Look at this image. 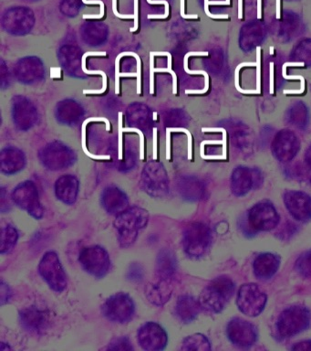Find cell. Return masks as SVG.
<instances>
[{"label": "cell", "mask_w": 311, "mask_h": 351, "mask_svg": "<svg viewBox=\"0 0 311 351\" xmlns=\"http://www.w3.org/2000/svg\"><path fill=\"white\" fill-rule=\"evenodd\" d=\"M149 222L148 211L133 206L116 216L113 226L117 230L118 241L122 248H129L137 240L141 230L146 229Z\"/></svg>", "instance_id": "cell-1"}, {"label": "cell", "mask_w": 311, "mask_h": 351, "mask_svg": "<svg viewBox=\"0 0 311 351\" xmlns=\"http://www.w3.org/2000/svg\"><path fill=\"white\" fill-rule=\"evenodd\" d=\"M234 293V284L230 277L221 276L204 288L198 300L202 308L215 314L225 308Z\"/></svg>", "instance_id": "cell-2"}, {"label": "cell", "mask_w": 311, "mask_h": 351, "mask_svg": "<svg viewBox=\"0 0 311 351\" xmlns=\"http://www.w3.org/2000/svg\"><path fill=\"white\" fill-rule=\"evenodd\" d=\"M310 324V310L302 304H296L286 307L280 313L275 329L281 339H289L307 330Z\"/></svg>", "instance_id": "cell-3"}, {"label": "cell", "mask_w": 311, "mask_h": 351, "mask_svg": "<svg viewBox=\"0 0 311 351\" xmlns=\"http://www.w3.org/2000/svg\"><path fill=\"white\" fill-rule=\"evenodd\" d=\"M140 186L150 197L162 199L170 191L167 172L162 163L157 160L148 162L141 172Z\"/></svg>", "instance_id": "cell-4"}, {"label": "cell", "mask_w": 311, "mask_h": 351, "mask_svg": "<svg viewBox=\"0 0 311 351\" xmlns=\"http://www.w3.org/2000/svg\"><path fill=\"white\" fill-rule=\"evenodd\" d=\"M212 241V232L203 222H193L182 233V248L189 257L203 256L209 249Z\"/></svg>", "instance_id": "cell-5"}, {"label": "cell", "mask_w": 311, "mask_h": 351, "mask_svg": "<svg viewBox=\"0 0 311 351\" xmlns=\"http://www.w3.org/2000/svg\"><path fill=\"white\" fill-rule=\"evenodd\" d=\"M40 276L51 290L62 293L68 287L66 271L55 252L50 251L43 255L38 266Z\"/></svg>", "instance_id": "cell-6"}, {"label": "cell", "mask_w": 311, "mask_h": 351, "mask_svg": "<svg viewBox=\"0 0 311 351\" xmlns=\"http://www.w3.org/2000/svg\"><path fill=\"white\" fill-rule=\"evenodd\" d=\"M39 158L43 167L53 171L69 169L77 160L75 151L59 141L50 143L42 148Z\"/></svg>", "instance_id": "cell-7"}, {"label": "cell", "mask_w": 311, "mask_h": 351, "mask_svg": "<svg viewBox=\"0 0 311 351\" xmlns=\"http://www.w3.org/2000/svg\"><path fill=\"white\" fill-rule=\"evenodd\" d=\"M12 202L32 218L40 219L44 216V208L40 200L36 184L31 180L18 184L12 193Z\"/></svg>", "instance_id": "cell-8"}, {"label": "cell", "mask_w": 311, "mask_h": 351, "mask_svg": "<svg viewBox=\"0 0 311 351\" xmlns=\"http://www.w3.org/2000/svg\"><path fill=\"white\" fill-rule=\"evenodd\" d=\"M102 313L111 322L127 324L135 317V304L128 293H116L103 303Z\"/></svg>", "instance_id": "cell-9"}, {"label": "cell", "mask_w": 311, "mask_h": 351, "mask_svg": "<svg viewBox=\"0 0 311 351\" xmlns=\"http://www.w3.org/2000/svg\"><path fill=\"white\" fill-rule=\"evenodd\" d=\"M267 295L259 285L249 282L240 287L237 292L236 306L243 314L256 317L264 311Z\"/></svg>", "instance_id": "cell-10"}, {"label": "cell", "mask_w": 311, "mask_h": 351, "mask_svg": "<svg viewBox=\"0 0 311 351\" xmlns=\"http://www.w3.org/2000/svg\"><path fill=\"white\" fill-rule=\"evenodd\" d=\"M79 263L86 273L95 278H103L111 268L110 255L103 247L99 245L88 246L81 250Z\"/></svg>", "instance_id": "cell-11"}, {"label": "cell", "mask_w": 311, "mask_h": 351, "mask_svg": "<svg viewBox=\"0 0 311 351\" xmlns=\"http://www.w3.org/2000/svg\"><path fill=\"white\" fill-rule=\"evenodd\" d=\"M280 214L271 202L263 200L256 203L248 213L250 226L259 232H269L280 223Z\"/></svg>", "instance_id": "cell-12"}, {"label": "cell", "mask_w": 311, "mask_h": 351, "mask_svg": "<svg viewBox=\"0 0 311 351\" xmlns=\"http://www.w3.org/2000/svg\"><path fill=\"white\" fill-rule=\"evenodd\" d=\"M263 183V176L258 169L239 166L232 172L230 186L232 193L243 197L248 192L258 188Z\"/></svg>", "instance_id": "cell-13"}, {"label": "cell", "mask_w": 311, "mask_h": 351, "mask_svg": "<svg viewBox=\"0 0 311 351\" xmlns=\"http://www.w3.org/2000/svg\"><path fill=\"white\" fill-rule=\"evenodd\" d=\"M226 333L232 344L242 348L252 347L258 339L256 326L241 317H234L229 321Z\"/></svg>", "instance_id": "cell-14"}, {"label": "cell", "mask_w": 311, "mask_h": 351, "mask_svg": "<svg viewBox=\"0 0 311 351\" xmlns=\"http://www.w3.org/2000/svg\"><path fill=\"white\" fill-rule=\"evenodd\" d=\"M21 328L33 336H42L50 326V315L38 306L24 307L18 312Z\"/></svg>", "instance_id": "cell-15"}, {"label": "cell", "mask_w": 311, "mask_h": 351, "mask_svg": "<svg viewBox=\"0 0 311 351\" xmlns=\"http://www.w3.org/2000/svg\"><path fill=\"white\" fill-rule=\"evenodd\" d=\"M137 340L144 350L160 351L167 346L168 335L159 324L147 322L139 328Z\"/></svg>", "instance_id": "cell-16"}, {"label": "cell", "mask_w": 311, "mask_h": 351, "mask_svg": "<svg viewBox=\"0 0 311 351\" xmlns=\"http://www.w3.org/2000/svg\"><path fill=\"white\" fill-rule=\"evenodd\" d=\"M273 155L280 162H289L294 159L300 149L299 137L293 131L283 129L278 132L271 144Z\"/></svg>", "instance_id": "cell-17"}, {"label": "cell", "mask_w": 311, "mask_h": 351, "mask_svg": "<svg viewBox=\"0 0 311 351\" xmlns=\"http://www.w3.org/2000/svg\"><path fill=\"white\" fill-rule=\"evenodd\" d=\"M284 203L289 214L296 221H311V196L304 191H286L283 196Z\"/></svg>", "instance_id": "cell-18"}, {"label": "cell", "mask_w": 311, "mask_h": 351, "mask_svg": "<svg viewBox=\"0 0 311 351\" xmlns=\"http://www.w3.org/2000/svg\"><path fill=\"white\" fill-rule=\"evenodd\" d=\"M12 117L16 126L20 130H29L38 119L36 109L28 99L17 96L13 99Z\"/></svg>", "instance_id": "cell-19"}, {"label": "cell", "mask_w": 311, "mask_h": 351, "mask_svg": "<svg viewBox=\"0 0 311 351\" xmlns=\"http://www.w3.org/2000/svg\"><path fill=\"white\" fill-rule=\"evenodd\" d=\"M100 203L106 213L118 216L129 208V199L124 191L116 186H109L100 195Z\"/></svg>", "instance_id": "cell-20"}, {"label": "cell", "mask_w": 311, "mask_h": 351, "mask_svg": "<svg viewBox=\"0 0 311 351\" xmlns=\"http://www.w3.org/2000/svg\"><path fill=\"white\" fill-rule=\"evenodd\" d=\"M229 137L234 148L243 153H249L254 147V136L251 129L239 121L226 123Z\"/></svg>", "instance_id": "cell-21"}, {"label": "cell", "mask_w": 311, "mask_h": 351, "mask_svg": "<svg viewBox=\"0 0 311 351\" xmlns=\"http://www.w3.org/2000/svg\"><path fill=\"white\" fill-rule=\"evenodd\" d=\"M267 36V29L260 21H250L242 27L239 46L244 51H251L260 45Z\"/></svg>", "instance_id": "cell-22"}, {"label": "cell", "mask_w": 311, "mask_h": 351, "mask_svg": "<svg viewBox=\"0 0 311 351\" xmlns=\"http://www.w3.org/2000/svg\"><path fill=\"white\" fill-rule=\"evenodd\" d=\"M44 73L42 63L39 58H23L16 65V74H17L18 81L23 84H33L42 78Z\"/></svg>", "instance_id": "cell-23"}, {"label": "cell", "mask_w": 311, "mask_h": 351, "mask_svg": "<svg viewBox=\"0 0 311 351\" xmlns=\"http://www.w3.org/2000/svg\"><path fill=\"white\" fill-rule=\"evenodd\" d=\"M80 182L73 175H64L57 180L55 194L57 199L66 205H73L78 199Z\"/></svg>", "instance_id": "cell-24"}, {"label": "cell", "mask_w": 311, "mask_h": 351, "mask_svg": "<svg viewBox=\"0 0 311 351\" xmlns=\"http://www.w3.org/2000/svg\"><path fill=\"white\" fill-rule=\"evenodd\" d=\"M173 295L171 280L159 279L149 282L146 287V296L150 303L157 306H165Z\"/></svg>", "instance_id": "cell-25"}, {"label": "cell", "mask_w": 311, "mask_h": 351, "mask_svg": "<svg viewBox=\"0 0 311 351\" xmlns=\"http://www.w3.org/2000/svg\"><path fill=\"white\" fill-rule=\"evenodd\" d=\"M281 258L271 252H264L256 256L253 263L255 276L260 280H269L277 274L280 267Z\"/></svg>", "instance_id": "cell-26"}, {"label": "cell", "mask_w": 311, "mask_h": 351, "mask_svg": "<svg viewBox=\"0 0 311 351\" xmlns=\"http://www.w3.org/2000/svg\"><path fill=\"white\" fill-rule=\"evenodd\" d=\"M176 186L180 196L188 202H199L206 197V186L198 178L182 177L177 181Z\"/></svg>", "instance_id": "cell-27"}, {"label": "cell", "mask_w": 311, "mask_h": 351, "mask_svg": "<svg viewBox=\"0 0 311 351\" xmlns=\"http://www.w3.org/2000/svg\"><path fill=\"white\" fill-rule=\"evenodd\" d=\"M202 309L200 302L190 295H180L177 299L174 313L180 322L190 324L198 317Z\"/></svg>", "instance_id": "cell-28"}, {"label": "cell", "mask_w": 311, "mask_h": 351, "mask_svg": "<svg viewBox=\"0 0 311 351\" xmlns=\"http://www.w3.org/2000/svg\"><path fill=\"white\" fill-rule=\"evenodd\" d=\"M1 172L5 175H14L26 166V156L18 147H8L1 151Z\"/></svg>", "instance_id": "cell-29"}, {"label": "cell", "mask_w": 311, "mask_h": 351, "mask_svg": "<svg viewBox=\"0 0 311 351\" xmlns=\"http://www.w3.org/2000/svg\"><path fill=\"white\" fill-rule=\"evenodd\" d=\"M177 261L176 255L170 250L163 249L157 255L155 262V274L157 278L171 280L176 274Z\"/></svg>", "instance_id": "cell-30"}, {"label": "cell", "mask_w": 311, "mask_h": 351, "mask_svg": "<svg viewBox=\"0 0 311 351\" xmlns=\"http://www.w3.org/2000/svg\"><path fill=\"white\" fill-rule=\"evenodd\" d=\"M286 122L300 130H304L308 126L310 120L308 106L301 101H294L286 112Z\"/></svg>", "instance_id": "cell-31"}, {"label": "cell", "mask_w": 311, "mask_h": 351, "mask_svg": "<svg viewBox=\"0 0 311 351\" xmlns=\"http://www.w3.org/2000/svg\"><path fill=\"white\" fill-rule=\"evenodd\" d=\"M302 32V25L296 14L286 13L278 29V38L282 43H288L299 37Z\"/></svg>", "instance_id": "cell-32"}, {"label": "cell", "mask_w": 311, "mask_h": 351, "mask_svg": "<svg viewBox=\"0 0 311 351\" xmlns=\"http://www.w3.org/2000/svg\"><path fill=\"white\" fill-rule=\"evenodd\" d=\"M291 60L299 65H311V38H305L294 47L290 55Z\"/></svg>", "instance_id": "cell-33"}, {"label": "cell", "mask_w": 311, "mask_h": 351, "mask_svg": "<svg viewBox=\"0 0 311 351\" xmlns=\"http://www.w3.org/2000/svg\"><path fill=\"white\" fill-rule=\"evenodd\" d=\"M181 350L185 351H210L211 350V344L204 335L196 333L191 335L182 340Z\"/></svg>", "instance_id": "cell-34"}, {"label": "cell", "mask_w": 311, "mask_h": 351, "mask_svg": "<svg viewBox=\"0 0 311 351\" xmlns=\"http://www.w3.org/2000/svg\"><path fill=\"white\" fill-rule=\"evenodd\" d=\"M18 232L15 227L12 225H6L1 229V245H0V254H8L14 250L17 245Z\"/></svg>", "instance_id": "cell-35"}, {"label": "cell", "mask_w": 311, "mask_h": 351, "mask_svg": "<svg viewBox=\"0 0 311 351\" xmlns=\"http://www.w3.org/2000/svg\"><path fill=\"white\" fill-rule=\"evenodd\" d=\"M105 56L106 55L105 51L102 52H98V51H88L86 52V53H84L83 58H81V69H83V73L88 74H100V75H102L103 77V88L100 90H84L83 93L84 95H100V93H103L105 92L106 87H107V77H106V74L105 73V71H89L87 70L85 66H86V58L88 56Z\"/></svg>", "instance_id": "cell-36"}, {"label": "cell", "mask_w": 311, "mask_h": 351, "mask_svg": "<svg viewBox=\"0 0 311 351\" xmlns=\"http://www.w3.org/2000/svg\"><path fill=\"white\" fill-rule=\"evenodd\" d=\"M286 175L295 180L301 182H311V169L307 164H302L299 162L288 167Z\"/></svg>", "instance_id": "cell-37"}, {"label": "cell", "mask_w": 311, "mask_h": 351, "mask_svg": "<svg viewBox=\"0 0 311 351\" xmlns=\"http://www.w3.org/2000/svg\"><path fill=\"white\" fill-rule=\"evenodd\" d=\"M297 273L306 279H311V250L303 252L295 263Z\"/></svg>", "instance_id": "cell-38"}, {"label": "cell", "mask_w": 311, "mask_h": 351, "mask_svg": "<svg viewBox=\"0 0 311 351\" xmlns=\"http://www.w3.org/2000/svg\"><path fill=\"white\" fill-rule=\"evenodd\" d=\"M107 350L130 351L133 350V343L127 337H116L111 339L106 348Z\"/></svg>", "instance_id": "cell-39"}, {"label": "cell", "mask_w": 311, "mask_h": 351, "mask_svg": "<svg viewBox=\"0 0 311 351\" xmlns=\"http://www.w3.org/2000/svg\"><path fill=\"white\" fill-rule=\"evenodd\" d=\"M127 279L133 282H139L143 281L144 277V270L143 266L139 263H131L128 268L126 274Z\"/></svg>", "instance_id": "cell-40"}, {"label": "cell", "mask_w": 311, "mask_h": 351, "mask_svg": "<svg viewBox=\"0 0 311 351\" xmlns=\"http://www.w3.org/2000/svg\"><path fill=\"white\" fill-rule=\"evenodd\" d=\"M154 56H167L168 58V68L167 69H154V73H170L173 76V93H177V77L174 71H172V56L167 51L163 52H152Z\"/></svg>", "instance_id": "cell-41"}, {"label": "cell", "mask_w": 311, "mask_h": 351, "mask_svg": "<svg viewBox=\"0 0 311 351\" xmlns=\"http://www.w3.org/2000/svg\"><path fill=\"white\" fill-rule=\"evenodd\" d=\"M83 3H85L87 5H100V12L98 14V15H83V19H102L103 16H105V3L100 1V0H83Z\"/></svg>", "instance_id": "cell-42"}, {"label": "cell", "mask_w": 311, "mask_h": 351, "mask_svg": "<svg viewBox=\"0 0 311 351\" xmlns=\"http://www.w3.org/2000/svg\"><path fill=\"white\" fill-rule=\"evenodd\" d=\"M12 208V203H10V200L9 199V194H8V191L6 189L2 186L1 188V213H9Z\"/></svg>", "instance_id": "cell-43"}, {"label": "cell", "mask_w": 311, "mask_h": 351, "mask_svg": "<svg viewBox=\"0 0 311 351\" xmlns=\"http://www.w3.org/2000/svg\"><path fill=\"white\" fill-rule=\"evenodd\" d=\"M0 295H1V306L9 303L12 293L9 285L5 284L3 280L1 281V293H0Z\"/></svg>", "instance_id": "cell-44"}, {"label": "cell", "mask_w": 311, "mask_h": 351, "mask_svg": "<svg viewBox=\"0 0 311 351\" xmlns=\"http://www.w3.org/2000/svg\"><path fill=\"white\" fill-rule=\"evenodd\" d=\"M147 2L149 3V4L151 5H165V15H148L147 18L151 19H166L168 16L169 14V4L167 1H165V0H161V1H157V0H147Z\"/></svg>", "instance_id": "cell-45"}, {"label": "cell", "mask_w": 311, "mask_h": 351, "mask_svg": "<svg viewBox=\"0 0 311 351\" xmlns=\"http://www.w3.org/2000/svg\"><path fill=\"white\" fill-rule=\"evenodd\" d=\"M122 132H124V128H122V112H119V160L122 159Z\"/></svg>", "instance_id": "cell-46"}, {"label": "cell", "mask_w": 311, "mask_h": 351, "mask_svg": "<svg viewBox=\"0 0 311 351\" xmlns=\"http://www.w3.org/2000/svg\"><path fill=\"white\" fill-rule=\"evenodd\" d=\"M127 55H130V56L135 57L136 60H137V93L140 95L141 93V60L140 57L138 56L137 54L135 53V52H127Z\"/></svg>", "instance_id": "cell-47"}, {"label": "cell", "mask_w": 311, "mask_h": 351, "mask_svg": "<svg viewBox=\"0 0 311 351\" xmlns=\"http://www.w3.org/2000/svg\"><path fill=\"white\" fill-rule=\"evenodd\" d=\"M292 350L311 351V340L297 343L292 347Z\"/></svg>", "instance_id": "cell-48"}, {"label": "cell", "mask_w": 311, "mask_h": 351, "mask_svg": "<svg viewBox=\"0 0 311 351\" xmlns=\"http://www.w3.org/2000/svg\"><path fill=\"white\" fill-rule=\"evenodd\" d=\"M150 56H151V60H150V69H151V73H150V93L152 95L154 93V59H152V52L150 53Z\"/></svg>", "instance_id": "cell-49"}, {"label": "cell", "mask_w": 311, "mask_h": 351, "mask_svg": "<svg viewBox=\"0 0 311 351\" xmlns=\"http://www.w3.org/2000/svg\"><path fill=\"white\" fill-rule=\"evenodd\" d=\"M135 27H131L130 32H135L138 29V0H135Z\"/></svg>", "instance_id": "cell-50"}, {"label": "cell", "mask_w": 311, "mask_h": 351, "mask_svg": "<svg viewBox=\"0 0 311 351\" xmlns=\"http://www.w3.org/2000/svg\"><path fill=\"white\" fill-rule=\"evenodd\" d=\"M113 11L114 15L118 16L120 19H135V15H122L118 11L116 10V0H113Z\"/></svg>", "instance_id": "cell-51"}, {"label": "cell", "mask_w": 311, "mask_h": 351, "mask_svg": "<svg viewBox=\"0 0 311 351\" xmlns=\"http://www.w3.org/2000/svg\"><path fill=\"white\" fill-rule=\"evenodd\" d=\"M305 163L311 169V145H308L305 152Z\"/></svg>", "instance_id": "cell-52"}, {"label": "cell", "mask_w": 311, "mask_h": 351, "mask_svg": "<svg viewBox=\"0 0 311 351\" xmlns=\"http://www.w3.org/2000/svg\"><path fill=\"white\" fill-rule=\"evenodd\" d=\"M181 15L182 18L185 19H195L198 15H185V0H181Z\"/></svg>", "instance_id": "cell-53"}, {"label": "cell", "mask_w": 311, "mask_h": 351, "mask_svg": "<svg viewBox=\"0 0 311 351\" xmlns=\"http://www.w3.org/2000/svg\"><path fill=\"white\" fill-rule=\"evenodd\" d=\"M157 129L154 128V159L157 158Z\"/></svg>", "instance_id": "cell-54"}]
</instances>
